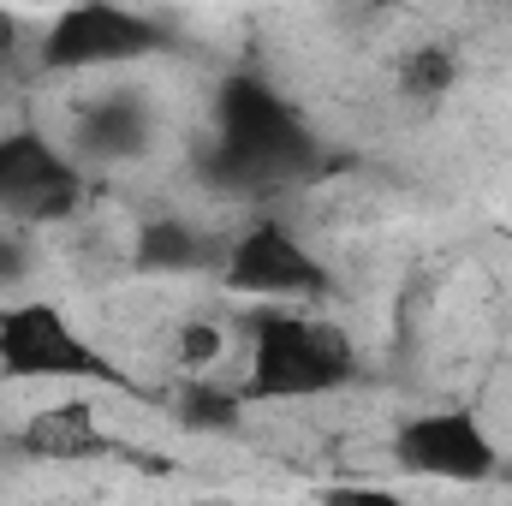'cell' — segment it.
I'll use <instances>...</instances> for the list:
<instances>
[{
	"instance_id": "1",
	"label": "cell",
	"mask_w": 512,
	"mask_h": 506,
	"mask_svg": "<svg viewBox=\"0 0 512 506\" xmlns=\"http://www.w3.org/2000/svg\"><path fill=\"white\" fill-rule=\"evenodd\" d=\"M251 334V376L245 399H322L352 381V346L334 322L268 304L245 322Z\"/></svg>"
},
{
	"instance_id": "2",
	"label": "cell",
	"mask_w": 512,
	"mask_h": 506,
	"mask_svg": "<svg viewBox=\"0 0 512 506\" xmlns=\"http://www.w3.org/2000/svg\"><path fill=\"white\" fill-rule=\"evenodd\" d=\"M161 48V24L131 12L120 0H72L42 30V66L48 72H90V66H131Z\"/></svg>"
},
{
	"instance_id": "3",
	"label": "cell",
	"mask_w": 512,
	"mask_h": 506,
	"mask_svg": "<svg viewBox=\"0 0 512 506\" xmlns=\"http://www.w3.org/2000/svg\"><path fill=\"white\" fill-rule=\"evenodd\" d=\"M393 459L429 483H483L501 459L495 435L483 429L477 411H423L405 417L393 435Z\"/></svg>"
},
{
	"instance_id": "4",
	"label": "cell",
	"mask_w": 512,
	"mask_h": 506,
	"mask_svg": "<svg viewBox=\"0 0 512 506\" xmlns=\"http://www.w3.org/2000/svg\"><path fill=\"white\" fill-rule=\"evenodd\" d=\"M0 364L24 381H90L108 364L84 346V334L54 304H12L0 316Z\"/></svg>"
},
{
	"instance_id": "5",
	"label": "cell",
	"mask_w": 512,
	"mask_h": 506,
	"mask_svg": "<svg viewBox=\"0 0 512 506\" xmlns=\"http://www.w3.org/2000/svg\"><path fill=\"white\" fill-rule=\"evenodd\" d=\"M221 149L245 173H286V167H298L310 155L304 126L256 78L227 84V96H221Z\"/></svg>"
},
{
	"instance_id": "6",
	"label": "cell",
	"mask_w": 512,
	"mask_h": 506,
	"mask_svg": "<svg viewBox=\"0 0 512 506\" xmlns=\"http://www.w3.org/2000/svg\"><path fill=\"white\" fill-rule=\"evenodd\" d=\"M78 203V167L42 131H0V209L12 221H66Z\"/></svg>"
},
{
	"instance_id": "7",
	"label": "cell",
	"mask_w": 512,
	"mask_h": 506,
	"mask_svg": "<svg viewBox=\"0 0 512 506\" xmlns=\"http://www.w3.org/2000/svg\"><path fill=\"white\" fill-rule=\"evenodd\" d=\"M227 286L262 298V304H292V298H316L328 286L322 262L304 251V239L280 221H256L251 233H239V245L227 251Z\"/></svg>"
},
{
	"instance_id": "8",
	"label": "cell",
	"mask_w": 512,
	"mask_h": 506,
	"mask_svg": "<svg viewBox=\"0 0 512 506\" xmlns=\"http://www.w3.org/2000/svg\"><path fill=\"white\" fill-rule=\"evenodd\" d=\"M18 447L30 459H96V453H114V435H102L96 411L84 399H60V405H42L24 429H18Z\"/></svg>"
},
{
	"instance_id": "9",
	"label": "cell",
	"mask_w": 512,
	"mask_h": 506,
	"mask_svg": "<svg viewBox=\"0 0 512 506\" xmlns=\"http://www.w3.org/2000/svg\"><path fill=\"white\" fill-rule=\"evenodd\" d=\"M203 256V239L185 227V221H143V233H137V262L143 268H191Z\"/></svg>"
},
{
	"instance_id": "10",
	"label": "cell",
	"mask_w": 512,
	"mask_h": 506,
	"mask_svg": "<svg viewBox=\"0 0 512 506\" xmlns=\"http://www.w3.org/2000/svg\"><path fill=\"white\" fill-rule=\"evenodd\" d=\"M399 90H405L411 102H441V96L453 90V54H447V42L411 48V54L399 60Z\"/></svg>"
},
{
	"instance_id": "11",
	"label": "cell",
	"mask_w": 512,
	"mask_h": 506,
	"mask_svg": "<svg viewBox=\"0 0 512 506\" xmlns=\"http://www.w3.org/2000/svg\"><path fill=\"white\" fill-rule=\"evenodd\" d=\"M233 405H239L233 393L191 387V393H185V423H191V429H233V423H239V411H233Z\"/></svg>"
},
{
	"instance_id": "12",
	"label": "cell",
	"mask_w": 512,
	"mask_h": 506,
	"mask_svg": "<svg viewBox=\"0 0 512 506\" xmlns=\"http://www.w3.org/2000/svg\"><path fill=\"white\" fill-rule=\"evenodd\" d=\"M215 358H221V328L185 322V334H179V364H185V370H203V364H215Z\"/></svg>"
},
{
	"instance_id": "13",
	"label": "cell",
	"mask_w": 512,
	"mask_h": 506,
	"mask_svg": "<svg viewBox=\"0 0 512 506\" xmlns=\"http://www.w3.org/2000/svg\"><path fill=\"white\" fill-rule=\"evenodd\" d=\"M12 48H18V24L0 12V60H12Z\"/></svg>"
}]
</instances>
